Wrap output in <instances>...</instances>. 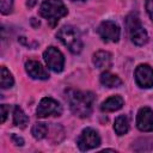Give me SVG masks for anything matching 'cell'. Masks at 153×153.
<instances>
[{"label": "cell", "instance_id": "1", "mask_svg": "<svg viewBox=\"0 0 153 153\" xmlns=\"http://www.w3.org/2000/svg\"><path fill=\"white\" fill-rule=\"evenodd\" d=\"M66 99L69 104L71 111L81 118L88 117L92 114L93 103H94V94L90 91H79L68 88L66 90Z\"/></svg>", "mask_w": 153, "mask_h": 153}, {"label": "cell", "instance_id": "2", "mask_svg": "<svg viewBox=\"0 0 153 153\" xmlns=\"http://www.w3.org/2000/svg\"><path fill=\"white\" fill-rule=\"evenodd\" d=\"M39 16L48 20L49 25L54 27L59 19L67 16L68 10L62 0H44L39 6Z\"/></svg>", "mask_w": 153, "mask_h": 153}, {"label": "cell", "instance_id": "3", "mask_svg": "<svg viewBox=\"0 0 153 153\" xmlns=\"http://www.w3.org/2000/svg\"><path fill=\"white\" fill-rule=\"evenodd\" d=\"M56 37L73 54H79L81 51L82 41H81V36H80L79 31L76 30V27H74L72 25H65L57 31Z\"/></svg>", "mask_w": 153, "mask_h": 153}, {"label": "cell", "instance_id": "4", "mask_svg": "<svg viewBox=\"0 0 153 153\" xmlns=\"http://www.w3.org/2000/svg\"><path fill=\"white\" fill-rule=\"evenodd\" d=\"M127 29H128L129 37L135 45L141 47L147 43L148 41L147 31L141 25L136 14H129L127 17Z\"/></svg>", "mask_w": 153, "mask_h": 153}, {"label": "cell", "instance_id": "5", "mask_svg": "<svg viewBox=\"0 0 153 153\" xmlns=\"http://www.w3.org/2000/svg\"><path fill=\"white\" fill-rule=\"evenodd\" d=\"M61 112H62V108L60 103L50 97L42 98L36 110V115L39 118H44L48 116H60Z\"/></svg>", "mask_w": 153, "mask_h": 153}, {"label": "cell", "instance_id": "6", "mask_svg": "<svg viewBox=\"0 0 153 153\" xmlns=\"http://www.w3.org/2000/svg\"><path fill=\"white\" fill-rule=\"evenodd\" d=\"M43 59H44L47 66L51 71H54L56 73L62 72L63 66H65V57H63V54L57 48L49 47L48 49H45L43 53Z\"/></svg>", "mask_w": 153, "mask_h": 153}, {"label": "cell", "instance_id": "7", "mask_svg": "<svg viewBox=\"0 0 153 153\" xmlns=\"http://www.w3.org/2000/svg\"><path fill=\"white\" fill-rule=\"evenodd\" d=\"M80 151H88L100 145V137L98 133L92 128H85L76 140Z\"/></svg>", "mask_w": 153, "mask_h": 153}, {"label": "cell", "instance_id": "8", "mask_svg": "<svg viewBox=\"0 0 153 153\" xmlns=\"http://www.w3.org/2000/svg\"><path fill=\"white\" fill-rule=\"evenodd\" d=\"M98 35L104 42H117L121 36L120 26L112 20L102 22L97 29Z\"/></svg>", "mask_w": 153, "mask_h": 153}, {"label": "cell", "instance_id": "9", "mask_svg": "<svg viewBox=\"0 0 153 153\" xmlns=\"http://www.w3.org/2000/svg\"><path fill=\"white\" fill-rule=\"evenodd\" d=\"M135 81L141 88L153 87V68L148 65H139L134 72Z\"/></svg>", "mask_w": 153, "mask_h": 153}, {"label": "cell", "instance_id": "10", "mask_svg": "<svg viewBox=\"0 0 153 153\" xmlns=\"http://www.w3.org/2000/svg\"><path fill=\"white\" fill-rule=\"evenodd\" d=\"M136 127L141 131H153V110L148 106L140 108L136 116Z\"/></svg>", "mask_w": 153, "mask_h": 153}, {"label": "cell", "instance_id": "11", "mask_svg": "<svg viewBox=\"0 0 153 153\" xmlns=\"http://www.w3.org/2000/svg\"><path fill=\"white\" fill-rule=\"evenodd\" d=\"M25 71L26 73L32 78V79H38V80H45L49 79V73L48 71L38 62L35 60H29L25 63Z\"/></svg>", "mask_w": 153, "mask_h": 153}, {"label": "cell", "instance_id": "12", "mask_svg": "<svg viewBox=\"0 0 153 153\" xmlns=\"http://www.w3.org/2000/svg\"><path fill=\"white\" fill-rule=\"evenodd\" d=\"M93 65L99 69H109L112 65V55L109 51L99 50L93 54Z\"/></svg>", "mask_w": 153, "mask_h": 153}, {"label": "cell", "instance_id": "13", "mask_svg": "<svg viewBox=\"0 0 153 153\" xmlns=\"http://www.w3.org/2000/svg\"><path fill=\"white\" fill-rule=\"evenodd\" d=\"M123 103H124V100H123V98H122L121 96H118V94L111 96V97H109L108 99H105V100L102 103L100 110H102L103 112L117 111V110H120V109L123 106Z\"/></svg>", "mask_w": 153, "mask_h": 153}, {"label": "cell", "instance_id": "14", "mask_svg": "<svg viewBox=\"0 0 153 153\" xmlns=\"http://www.w3.org/2000/svg\"><path fill=\"white\" fill-rule=\"evenodd\" d=\"M99 80H100L102 85H104L105 87H109V88L118 87V86L122 85V80L120 79V76H117L116 74H112L108 71H105L100 74Z\"/></svg>", "mask_w": 153, "mask_h": 153}, {"label": "cell", "instance_id": "15", "mask_svg": "<svg viewBox=\"0 0 153 153\" xmlns=\"http://www.w3.org/2000/svg\"><path fill=\"white\" fill-rule=\"evenodd\" d=\"M13 123L19 128H25L29 123V117L23 111V109L18 105L13 108Z\"/></svg>", "mask_w": 153, "mask_h": 153}, {"label": "cell", "instance_id": "16", "mask_svg": "<svg viewBox=\"0 0 153 153\" xmlns=\"http://www.w3.org/2000/svg\"><path fill=\"white\" fill-rule=\"evenodd\" d=\"M114 129L117 135H124L129 130V121L126 115H121L115 120Z\"/></svg>", "mask_w": 153, "mask_h": 153}, {"label": "cell", "instance_id": "17", "mask_svg": "<svg viewBox=\"0 0 153 153\" xmlns=\"http://www.w3.org/2000/svg\"><path fill=\"white\" fill-rule=\"evenodd\" d=\"M13 84H14V79H13L12 74L5 66H2L1 67V78H0L1 88H10L13 86Z\"/></svg>", "mask_w": 153, "mask_h": 153}, {"label": "cell", "instance_id": "18", "mask_svg": "<svg viewBox=\"0 0 153 153\" xmlns=\"http://www.w3.org/2000/svg\"><path fill=\"white\" fill-rule=\"evenodd\" d=\"M31 133H32V136L37 140H42L47 136L48 134V127L44 124V123H35L32 129H31Z\"/></svg>", "mask_w": 153, "mask_h": 153}, {"label": "cell", "instance_id": "19", "mask_svg": "<svg viewBox=\"0 0 153 153\" xmlns=\"http://www.w3.org/2000/svg\"><path fill=\"white\" fill-rule=\"evenodd\" d=\"M13 0H0V11L2 14H8L12 12Z\"/></svg>", "mask_w": 153, "mask_h": 153}, {"label": "cell", "instance_id": "20", "mask_svg": "<svg viewBox=\"0 0 153 153\" xmlns=\"http://www.w3.org/2000/svg\"><path fill=\"white\" fill-rule=\"evenodd\" d=\"M146 10L149 18L153 20V0H146Z\"/></svg>", "mask_w": 153, "mask_h": 153}, {"label": "cell", "instance_id": "21", "mask_svg": "<svg viewBox=\"0 0 153 153\" xmlns=\"http://www.w3.org/2000/svg\"><path fill=\"white\" fill-rule=\"evenodd\" d=\"M0 109H1V115H2V117H1V122L4 123L5 121H6V117H7V106L5 105V104H2L1 106H0Z\"/></svg>", "mask_w": 153, "mask_h": 153}, {"label": "cell", "instance_id": "22", "mask_svg": "<svg viewBox=\"0 0 153 153\" xmlns=\"http://www.w3.org/2000/svg\"><path fill=\"white\" fill-rule=\"evenodd\" d=\"M12 140L14 141V143H16L17 146H23V145H24V140H23L22 137H19L18 135H16V134L12 135Z\"/></svg>", "mask_w": 153, "mask_h": 153}, {"label": "cell", "instance_id": "23", "mask_svg": "<svg viewBox=\"0 0 153 153\" xmlns=\"http://www.w3.org/2000/svg\"><path fill=\"white\" fill-rule=\"evenodd\" d=\"M71 1H80V0H71Z\"/></svg>", "mask_w": 153, "mask_h": 153}]
</instances>
